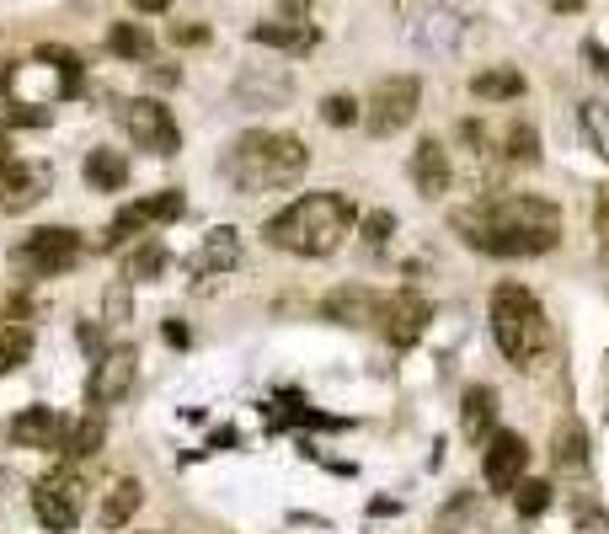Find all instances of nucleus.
I'll use <instances>...</instances> for the list:
<instances>
[{
    "label": "nucleus",
    "instance_id": "obj_1",
    "mask_svg": "<svg viewBox=\"0 0 609 534\" xmlns=\"http://www.w3.org/2000/svg\"><path fill=\"white\" fill-rule=\"evenodd\" d=\"M455 230L487 257H545L561 246V209L540 193H497L460 209Z\"/></svg>",
    "mask_w": 609,
    "mask_h": 534
},
{
    "label": "nucleus",
    "instance_id": "obj_2",
    "mask_svg": "<svg viewBox=\"0 0 609 534\" xmlns=\"http://www.w3.org/2000/svg\"><path fill=\"white\" fill-rule=\"evenodd\" d=\"M310 166V150L300 134H273V129H252L241 134L236 145L225 150L220 171L230 177V187H236L241 198H262V193H284V187H294L305 177Z\"/></svg>",
    "mask_w": 609,
    "mask_h": 534
},
{
    "label": "nucleus",
    "instance_id": "obj_3",
    "mask_svg": "<svg viewBox=\"0 0 609 534\" xmlns=\"http://www.w3.org/2000/svg\"><path fill=\"white\" fill-rule=\"evenodd\" d=\"M353 225H358V209L348 193H305L289 209H278L262 225V235H268V246L294 251V257H332L353 235Z\"/></svg>",
    "mask_w": 609,
    "mask_h": 534
},
{
    "label": "nucleus",
    "instance_id": "obj_4",
    "mask_svg": "<svg viewBox=\"0 0 609 534\" xmlns=\"http://www.w3.org/2000/svg\"><path fill=\"white\" fill-rule=\"evenodd\" d=\"M487 310H492V337L503 348V358L513 369H535L545 358V342H551V321H545L540 300L524 284H497Z\"/></svg>",
    "mask_w": 609,
    "mask_h": 534
},
{
    "label": "nucleus",
    "instance_id": "obj_5",
    "mask_svg": "<svg viewBox=\"0 0 609 534\" xmlns=\"http://www.w3.org/2000/svg\"><path fill=\"white\" fill-rule=\"evenodd\" d=\"M81 230H70V225H43V230H27L17 246H11V267L27 278H59V273H70L75 262H81Z\"/></svg>",
    "mask_w": 609,
    "mask_h": 534
},
{
    "label": "nucleus",
    "instance_id": "obj_6",
    "mask_svg": "<svg viewBox=\"0 0 609 534\" xmlns=\"http://www.w3.org/2000/svg\"><path fill=\"white\" fill-rule=\"evenodd\" d=\"M417 107H423V81L417 75H390V81L374 86V97L364 107V129L374 139H390L417 118Z\"/></svg>",
    "mask_w": 609,
    "mask_h": 534
},
{
    "label": "nucleus",
    "instance_id": "obj_7",
    "mask_svg": "<svg viewBox=\"0 0 609 534\" xmlns=\"http://www.w3.org/2000/svg\"><path fill=\"white\" fill-rule=\"evenodd\" d=\"M123 129H129V139H134L139 150L161 155V161H171V155L182 150V129H177V118H171V107H166V102H155V97H134V102H123Z\"/></svg>",
    "mask_w": 609,
    "mask_h": 534
},
{
    "label": "nucleus",
    "instance_id": "obj_8",
    "mask_svg": "<svg viewBox=\"0 0 609 534\" xmlns=\"http://www.w3.org/2000/svg\"><path fill=\"white\" fill-rule=\"evenodd\" d=\"M182 209H187V198L177 193V187H166V193H145V198L123 203L118 219H113V225H107V235H102V251H118L123 241L145 235L150 225H171V219H182Z\"/></svg>",
    "mask_w": 609,
    "mask_h": 534
},
{
    "label": "nucleus",
    "instance_id": "obj_9",
    "mask_svg": "<svg viewBox=\"0 0 609 534\" xmlns=\"http://www.w3.org/2000/svg\"><path fill=\"white\" fill-rule=\"evenodd\" d=\"M81 502H86V486H81V476H70V470L43 476L33 486V518L49 534H70L75 524H81Z\"/></svg>",
    "mask_w": 609,
    "mask_h": 534
},
{
    "label": "nucleus",
    "instance_id": "obj_10",
    "mask_svg": "<svg viewBox=\"0 0 609 534\" xmlns=\"http://www.w3.org/2000/svg\"><path fill=\"white\" fill-rule=\"evenodd\" d=\"M134 374H139V353L129 348V342H118V348L97 353V364H91V380H86V406H91V412H102V406H118V401L134 390Z\"/></svg>",
    "mask_w": 609,
    "mask_h": 534
},
{
    "label": "nucleus",
    "instance_id": "obj_11",
    "mask_svg": "<svg viewBox=\"0 0 609 534\" xmlns=\"http://www.w3.org/2000/svg\"><path fill=\"white\" fill-rule=\"evenodd\" d=\"M428 321H433V305L412 289L390 294V300H380V310H374V326H380V337L390 348H412V342L428 332Z\"/></svg>",
    "mask_w": 609,
    "mask_h": 534
},
{
    "label": "nucleus",
    "instance_id": "obj_12",
    "mask_svg": "<svg viewBox=\"0 0 609 534\" xmlns=\"http://www.w3.org/2000/svg\"><path fill=\"white\" fill-rule=\"evenodd\" d=\"M6 438H11V449H38V454H54V449H65V438H70V417L65 412H54V406H22L17 417L6 422Z\"/></svg>",
    "mask_w": 609,
    "mask_h": 534
},
{
    "label": "nucleus",
    "instance_id": "obj_13",
    "mask_svg": "<svg viewBox=\"0 0 609 534\" xmlns=\"http://www.w3.org/2000/svg\"><path fill=\"white\" fill-rule=\"evenodd\" d=\"M524 470H529V444L519 433L497 428L487 438V454H481V476H487V486L492 492H513V486L524 481Z\"/></svg>",
    "mask_w": 609,
    "mask_h": 534
},
{
    "label": "nucleus",
    "instance_id": "obj_14",
    "mask_svg": "<svg viewBox=\"0 0 609 534\" xmlns=\"http://www.w3.org/2000/svg\"><path fill=\"white\" fill-rule=\"evenodd\" d=\"M252 43H262V49H278V54H310L321 43V33H316V22H310L305 11H289L284 6V17H262L252 27Z\"/></svg>",
    "mask_w": 609,
    "mask_h": 534
},
{
    "label": "nucleus",
    "instance_id": "obj_15",
    "mask_svg": "<svg viewBox=\"0 0 609 534\" xmlns=\"http://www.w3.org/2000/svg\"><path fill=\"white\" fill-rule=\"evenodd\" d=\"M236 262H241V235L230 225H214L209 235H203V246L187 257V273H193V278H214V273H230Z\"/></svg>",
    "mask_w": 609,
    "mask_h": 534
},
{
    "label": "nucleus",
    "instance_id": "obj_16",
    "mask_svg": "<svg viewBox=\"0 0 609 534\" xmlns=\"http://www.w3.org/2000/svg\"><path fill=\"white\" fill-rule=\"evenodd\" d=\"M412 182L423 198H444L449 182H455V166H449V150L439 145V139H417L412 150Z\"/></svg>",
    "mask_w": 609,
    "mask_h": 534
},
{
    "label": "nucleus",
    "instance_id": "obj_17",
    "mask_svg": "<svg viewBox=\"0 0 609 534\" xmlns=\"http://www.w3.org/2000/svg\"><path fill=\"white\" fill-rule=\"evenodd\" d=\"M0 171H6V209H33V203L49 193V171L43 166H27V161H0Z\"/></svg>",
    "mask_w": 609,
    "mask_h": 534
},
{
    "label": "nucleus",
    "instance_id": "obj_18",
    "mask_svg": "<svg viewBox=\"0 0 609 534\" xmlns=\"http://www.w3.org/2000/svg\"><path fill=\"white\" fill-rule=\"evenodd\" d=\"M81 177L91 193H123L129 187V161H123L118 150H86V166H81Z\"/></svg>",
    "mask_w": 609,
    "mask_h": 534
},
{
    "label": "nucleus",
    "instance_id": "obj_19",
    "mask_svg": "<svg viewBox=\"0 0 609 534\" xmlns=\"http://www.w3.org/2000/svg\"><path fill=\"white\" fill-rule=\"evenodd\" d=\"M374 310H380V300H374L369 289H358V284H348V289L326 294L321 316H326V321H342V326H369V321H374Z\"/></svg>",
    "mask_w": 609,
    "mask_h": 534
},
{
    "label": "nucleus",
    "instance_id": "obj_20",
    "mask_svg": "<svg viewBox=\"0 0 609 534\" xmlns=\"http://www.w3.org/2000/svg\"><path fill=\"white\" fill-rule=\"evenodd\" d=\"M139 502H145V486H139L134 476H123V481L113 486V492L102 497V508H97V524H102L107 534H113V529H123V524H129V518L139 513Z\"/></svg>",
    "mask_w": 609,
    "mask_h": 534
},
{
    "label": "nucleus",
    "instance_id": "obj_21",
    "mask_svg": "<svg viewBox=\"0 0 609 534\" xmlns=\"http://www.w3.org/2000/svg\"><path fill=\"white\" fill-rule=\"evenodd\" d=\"M471 97H481V102H519L524 97V75L513 70V65L476 70L471 75Z\"/></svg>",
    "mask_w": 609,
    "mask_h": 534
},
{
    "label": "nucleus",
    "instance_id": "obj_22",
    "mask_svg": "<svg viewBox=\"0 0 609 534\" xmlns=\"http://www.w3.org/2000/svg\"><path fill=\"white\" fill-rule=\"evenodd\" d=\"M150 49H155V43L145 33V22H113V27H107V54L129 59V65H145Z\"/></svg>",
    "mask_w": 609,
    "mask_h": 534
},
{
    "label": "nucleus",
    "instance_id": "obj_23",
    "mask_svg": "<svg viewBox=\"0 0 609 534\" xmlns=\"http://www.w3.org/2000/svg\"><path fill=\"white\" fill-rule=\"evenodd\" d=\"M161 273H166V246L150 235V241H139L129 251V262H123V284H155Z\"/></svg>",
    "mask_w": 609,
    "mask_h": 534
},
{
    "label": "nucleus",
    "instance_id": "obj_24",
    "mask_svg": "<svg viewBox=\"0 0 609 534\" xmlns=\"http://www.w3.org/2000/svg\"><path fill=\"white\" fill-rule=\"evenodd\" d=\"M102 438H107V422H102V412H86L81 422H70V438H65V460L75 465V460H91V454L102 449Z\"/></svg>",
    "mask_w": 609,
    "mask_h": 534
},
{
    "label": "nucleus",
    "instance_id": "obj_25",
    "mask_svg": "<svg viewBox=\"0 0 609 534\" xmlns=\"http://www.w3.org/2000/svg\"><path fill=\"white\" fill-rule=\"evenodd\" d=\"M460 428H465V438H471V444H487V438L497 433L492 428V390H471V396H465V422H460Z\"/></svg>",
    "mask_w": 609,
    "mask_h": 534
},
{
    "label": "nucleus",
    "instance_id": "obj_26",
    "mask_svg": "<svg viewBox=\"0 0 609 534\" xmlns=\"http://www.w3.org/2000/svg\"><path fill=\"white\" fill-rule=\"evenodd\" d=\"M27 358H33V332L22 321H6V332H0V374L22 369Z\"/></svg>",
    "mask_w": 609,
    "mask_h": 534
},
{
    "label": "nucleus",
    "instance_id": "obj_27",
    "mask_svg": "<svg viewBox=\"0 0 609 534\" xmlns=\"http://www.w3.org/2000/svg\"><path fill=\"white\" fill-rule=\"evenodd\" d=\"M577 123H583V134H588V150H599L609 161V102H583L577 107Z\"/></svg>",
    "mask_w": 609,
    "mask_h": 534
},
{
    "label": "nucleus",
    "instance_id": "obj_28",
    "mask_svg": "<svg viewBox=\"0 0 609 534\" xmlns=\"http://www.w3.org/2000/svg\"><path fill=\"white\" fill-rule=\"evenodd\" d=\"M503 155L513 166H535L540 161V139H535V129L529 123H513V129L503 134Z\"/></svg>",
    "mask_w": 609,
    "mask_h": 534
},
{
    "label": "nucleus",
    "instance_id": "obj_29",
    "mask_svg": "<svg viewBox=\"0 0 609 534\" xmlns=\"http://www.w3.org/2000/svg\"><path fill=\"white\" fill-rule=\"evenodd\" d=\"M513 508H519V518H540L545 508H551V486L545 481H519L513 486Z\"/></svg>",
    "mask_w": 609,
    "mask_h": 534
},
{
    "label": "nucleus",
    "instance_id": "obj_30",
    "mask_svg": "<svg viewBox=\"0 0 609 534\" xmlns=\"http://www.w3.org/2000/svg\"><path fill=\"white\" fill-rule=\"evenodd\" d=\"M321 118L332 123V129H353V123L364 118V113H358V102H353V97H342V91H337V97H326V102H321Z\"/></svg>",
    "mask_w": 609,
    "mask_h": 534
},
{
    "label": "nucleus",
    "instance_id": "obj_31",
    "mask_svg": "<svg viewBox=\"0 0 609 534\" xmlns=\"http://www.w3.org/2000/svg\"><path fill=\"white\" fill-rule=\"evenodd\" d=\"M390 230H396V214H390V209H374V214L364 219V241H369V246H385Z\"/></svg>",
    "mask_w": 609,
    "mask_h": 534
},
{
    "label": "nucleus",
    "instance_id": "obj_32",
    "mask_svg": "<svg viewBox=\"0 0 609 534\" xmlns=\"http://www.w3.org/2000/svg\"><path fill=\"white\" fill-rule=\"evenodd\" d=\"M6 123L11 129H43L49 113H38V107H6Z\"/></svg>",
    "mask_w": 609,
    "mask_h": 534
},
{
    "label": "nucleus",
    "instance_id": "obj_33",
    "mask_svg": "<svg viewBox=\"0 0 609 534\" xmlns=\"http://www.w3.org/2000/svg\"><path fill=\"white\" fill-rule=\"evenodd\" d=\"M583 444H588V438H583V428H567V433H561V460H567V465H577V460H583Z\"/></svg>",
    "mask_w": 609,
    "mask_h": 534
},
{
    "label": "nucleus",
    "instance_id": "obj_34",
    "mask_svg": "<svg viewBox=\"0 0 609 534\" xmlns=\"http://www.w3.org/2000/svg\"><path fill=\"white\" fill-rule=\"evenodd\" d=\"M171 43H182V49L193 43V49H198V43H209V27H198V22L187 27V22H182V27H171Z\"/></svg>",
    "mask_w": 609,
    "mask_h": 534
},
{
    "label": "nucleus",
    "instance_id": "obj_35",
    "mask_svg": "<svg viewBox=\"0 0 609 534\" xmlns=\"http://www.w3.org/2000/svg\"><path fill=\"white\" fill-rule=\"evenodd\" d=\"M107 316H113V326H118V321H129V289H123V284L107 294Z\"/></svg>",
    "mask_w": 609,
    "mask_h": 534
},
{
    "label": "nucleus",
    "instance_id": "obj_36",
    "mask_svg": "<svg viewBox=\"0 0 609 534\" xmlns=\"http://www.w3.org/2000/svg\"><path fill=\"white\" fill-rule=\"evenodd\" d=\"M161 337L171 342V348H187V342H193V332H187L182 321H166V326H161Z\"/></svg>",
    "mask_w": 609,
    "mask_h": 534
},
{
    "label": "nucleus",
    "instance_id": "obj_37",
    "mask_svg": "<svg viewBox=\"0 0 609 534\" xmlns=\"http://www.w3.org/2000/svg\"><path fill=\"white\" fill-rule=\"evenodd\" d=\"M583 59H593V70L609 81V49H599V43H583Z\"/></svg>",
    "mask_w": 609,
    "mask_h": 534
},
{
    "label": "nucleus",
    "instance_id": "obj_38",
    "mask_svg": "<svg viewBox=\"0 0 609 534\" xmlns=\"http://www.w3.org/2000/svg\"><path fill=\"white\" fill-rule=\"evenodd\" d=\"M236 444H241L236 428H214V433H209V449H236Z\"/></svg>",
    "mask_w": 609,
    "mask_h": 534
},
{
    "label": "nucleus",
    "instance_id": "obj_39",
    "mask_svg": "<svg viewBox=\"0 0 609 534\" xmlns=\"http://www.w3.org/2000/svg\"><path fill=\"white\" fill-rule=\"evenodd\" d=\"M134 11H145V17H161V11H171V0H129Z\"/></svg>",
    "mask_w": 609,
    "mask_h": 534
},
{
    "label": "nucleus",
    "instance_id": "obj_40",
    "mask_svg": "<svg viewBox=\"0 0 609 534\" xmlns=\"http://www.w3.org/2000/svg\"><path fill=\"white\" fill-rule=\"evenodd\" d=\"M150 81H155V86H177V70H171V65H155Z\"/></svg>",
    "mask_w": 609,
    "mask_h": 534
},
{
    "label": "nucleus",
    "instance_id": "obj_41",
    "mask_svg": "<svg viewBox=\"0 0 609 534\" xmlns=\"http://www.w3.org/2000/svg\"><path fill=\"white\" fill-rule=\"evenodd\" d=\"M545 6H551V11H583L588 0H545Z\"/></svg>",
    "mask_w": 609,
    "mask_h": 534
},
{
    "label": "nucleus",
    "instance_id": "obj_42",
    "mask_svg": "<svg viewBox=\"0 0 609 534\" xmlns=\"http://www.w3.org/2000/svg\"><path fill=\"white\" fill-rule=\"evenodd\" d=\"M0 161H11V145H6V139H0Z\"/></svg>",
    "mask_w": 609,
    "mask_h": 534
}]
</instances>
